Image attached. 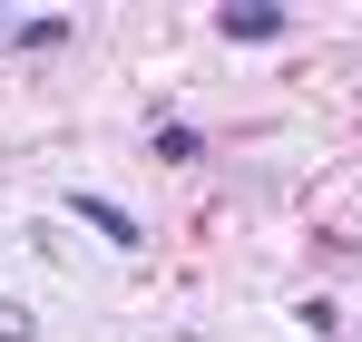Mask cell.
<instances>
[{"label": "cell", "instance_id": "6da1fadb", "mask_svg": "<svg viewBox=\"0 0 362 342\" xmlns=\"http://www.w3.org/2000/svg\"><path fill=\"white\" fill-rule=\"evenodd\" d=\"M216 30H226L235 49H264V40H284V30H294V10H274V0H226V10H216Z\"/></svg>", "mask_w": 362, "mask_h": 342}, {"label": "cell", "instance_id": "7a4b0ae2", "mask_svg": "<svg viewBox=\"0 0 362 342\" xmlns=\"http://www.w3.org/2000/svg\"><path fill=\"white\" fill-rule=\"evenodd\" d=\"M69 216H78V225H88V235H108V244H118V254H137V244H147V225H137V216H127L118 196H69Z\"/></svg>", "mask_w": 362, "mask_h": 342}, {"label": "cell", "instance_id": "3957f363", "mask_svg": "<svg viewBox=\"0 0 362 342\" xmlns=\"http://www.w3.org/2000/svg\"><path fill=\"white\" fill-rule=\"evenodd\" d=\"M69 10H40V20H10V49H69Z\"/></svg>", "mask_w": 362, "mask_h": 342}, {"label": "cell", "instance_id": "277c9868", "mask_svg": "<svg viewBox=\"0 0 362 342\" xmlns=\"http://www.w3.org/2000/svg\"><path fill=\"white\" fill-rule=\"evenodd\" d=\"M147 147H157L167 167H196V157H206V137H196L186 117H157V127H147Z\"/></svg>", "mask_w": 362, "mask_h": 342}, {"label": "cell", "instance_id": "5b68a950", "mask_svg": "<svg viewBox=\"0 0 362 342\" xmlns=\"http://www.w3.org/2000/svg\"><path fill=\"white\" fill-rule=\"evenodd\" d=\"M0 342H40V313H30L20 293H0Z\"/></svg>", "mask_w": 362, "mask_h": 342}, {"label": "cell", "instance_id": "8992f818", "mask_svg": "<svg viewBox=\"0 0 362 342\" xmlns=\"http://www.w3.org/2000/svg\"><path fill=\"white\" fill-rule=\"evenodd\" d=\"M294 323H303V333H313V342H323V333H343V313H333L323 293H303V303H294Z\"/></svg>", "mask_w": 362, "mask_h": 342}, {"label": "cell", "instance_id": "52a82bcc", "mask_svg": "<svg viewBox=\"0 0 362 342\" xmlns=\"http://www.w3.org/2000/svg\"><path fill=\"white\" fill-rule=\"evenodd\" d=\"M0 40H10V20H0Z\"/></svg>", "mask_w": 362, "mask_h": 342}]
</instances>
